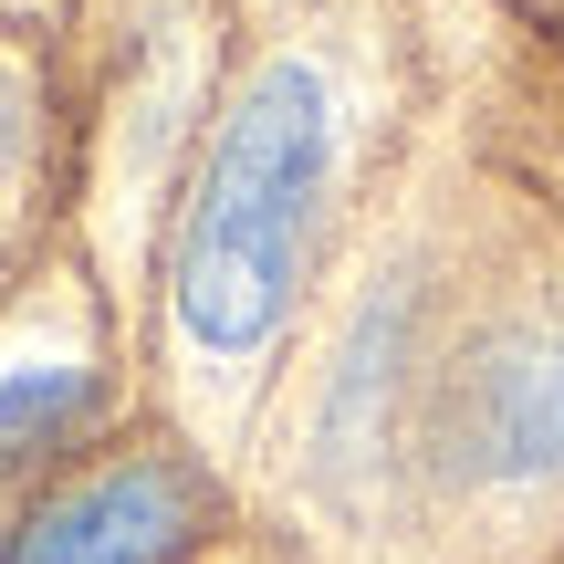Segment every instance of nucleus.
<instances>
[{"instance_id": "f257e3e1", "label": "nucleus", "mask_w": 564, "mask_h": 564, "mask_svg": "<svg viewBox=\"0 0 564 564\" xmlns=\"http://www.w3.org/2000/svg\"><path fill=\"white\" fill-rule=\"evenodd\" d=\"M324 167H335L324 74L314 63H262L241 84V105H230L209 167H199L188 241H178V335L199 356H251L293 314Z\"/></svg>"}, {"instance_id": "f03ea898", "label": "nucleus", "mask_w": 564, "mask_h": 564, "mask_svg": "<svg viewBox=\"0 0 564 564\" xmlns=\"http://www.w3.org/2000/svg\"><path fill=\"white\" fill-rule=\"evenodd\" d=\"M199 523H209V491L188 460H116L74 481L63 502H42L0 564H178L199 544Z\"/></svg>"}, {"instance_id": "7ed1b4c3", "label": "nucleus", "mask_w": 564, "mask_h": 564, "mask_svg": "<svg viewBox=\"0 0 564 564\" xmlns=\"http://www.w3.org/2000/svg\"><path fill=\"white\" fill-rule=\"evenodd\" d=\"M460 460L481 481L564 470V335H491L460 377Z\"/></svg>"}, {"instance_id": "20e7f679", "label": "nucleus", "mask_w": 564, "mask_h": 564, "mask_svg": "<svg viewBox=\"0 0 564 564\" xmlns=\"http://www.w3.org/2000/svg\"><path fill=\"white\" fill-rule=\"evenodd\" d=\"M84 419H95V377L84 366H21V377H0V470L53 460Z\"/></svg>"}]
</instances>
